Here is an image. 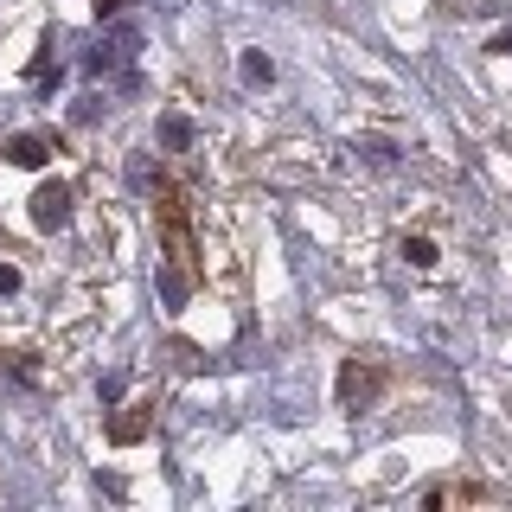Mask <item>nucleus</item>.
<instances>
[{"mask_svg":"<svg viewBox=\"0 0 512 512\" xmlns=\"http://www.w3.org/2000/svg\"><path fill=\"white\" fill-rule=\"evenodd\" d=\"M404 256H410L416 269H429V263H436V244H429V237H410V244H404Z\"/></svg>","mask_w":512,"mask_h":512,"instance_id":"8","label":"nucleus"},{"mask_svg":"<svg viewBox=\"0 0 512 512\" xmlns=\"http://www.w3.org/2000/svg\"><path fill=\"white\" fill-rule=\"evenodd\" d=\"M244 77H250V84H269V77H276V64H269L263 52H244Z\"/></svg>","mask_w":512,"mask_h":512,"instance_id":"7","label":"nucleus"},{"mask_svg":"<svg viewBox=\"0 0 512 512\" xmlns=\"http://www.w3.org/2000/svg\"><path fill=\"white\" fill-rule=\"evenodd\" d=\"M71 116H77V122H96V116H103V96H84V103H77Z\"/></svg>","mask_w":512,"mask_h":512,"instance_id":"9","label":"nucleus"},{"mask_svg":"<svg viewBox=\"0 0 512 512\" xmlns=\"http://www.w3.org/2000/svg\"><path fill=\"white\" fill-rule=\"evenodd\" d=\"M352 154L372 160V167H397V141H378V135H359V141H352Z\"/></svg>","mask_w":512,"mask_h":512,"instance_id":"4","label":"nucleus"},{"mask_svg":"<svg viewBox=\"0 0 512 512\" xmlns=\"http://www.w3.org/2000/svg\"><path fill=\"white\" fill-rule=\"evenodd\" d=\"M500 52H512V32H500Z\"/></svg>","mask_w":512,"mask_h":512,"instance_id":"12","label":"nucleus"},{"mask_svg":"<svg viewBox=\"0 0 512 512\" xmlns=\"http://www.w3.org/2000/svg\"><path fill=\"white\" fill-rule=\"evenodd\" d=\"M160 141H167V148H186V141H192V122L186 116H167V122H160Z\"/></svg>","mask_w":512,"mask_h":512,"instance_id":"6","label":"nucleus"},{"mask_svg":"<svg viewBox=\"0 0 512 512\" xmlns=\"http://www.w3.org/2000/svg\"><path fill=\"white\" fill-rule=\"evenodd\" d=\"M32 224H39V231H64V224H71V186L52 180V186L32 192Z\"/></svg>","mask_w":512,"mask_h":512,"instance_id":"1","label":"nucleus"},{"mask_svg":"<svg viewBox=\"0 0 512 512\" xmlns=\"http://www.w3.org/2000/svg\"><path fill=\"white\" fill-rule=\"evenodd\" d=\"M116 7H128V0H96V20H103V13H116Z\"/></svg>","mask_w":512,"mask_h":512,"instance_id":"11","label":"nucleus"},{"mask_svg":"<svg viewBox=\"0 0 512 512\" xmlns=\"http://www.w3.org/2000/svg\"><path fill=\"white\" fill-rule=\"evenodd\" d=\"M135 52H141V32H135V26H122V32H109V39L96 45L84 64H90V71H116V64H122V58H135Z\"/></svg>","mask_w":512,"mask_h":512,"instance_id":"2","label":"nucleus"},{"mask_svg":"<svg viewBox=\"0 0 512 512\" xmlns=\"http://www.w3.org/2000/svg\"><path fill=\"white\" fill-rule=\"evenodd\" d=\"M7 160H13V167H45V160H52V148H45L39 135H13V141H7Z\"/></svg>","mask_w":512,"mask_h":512,"instance_id":"3","label":"nucleus"},{"mask_svg":"<svg viewBox=\"0 0 512 512\" xmlns=\"http://www.w3.org/2000/svg\"><path fill=\"white\" fill-rule=\"evenodd\" d=\"M160 295H167V308H186V276L180 269H160Z\"/></svg>","mask_w":512,"mask_h":512,"instance_id":"5","label":"nucleus"},{"mask_svg":"<svg viewBox=\"0 0 512 512\" xmlns=\"http://www.w3.org/2000/svg\"><path fill=\"white\" fill-rule=\"evenodd\" d=\"M13 288H20V269H7V263H0V295H13Z\"/></svg>","mask_w":512,"mask_h":512,"instance_id":"10","label":"nucleus"}]
</instances>
